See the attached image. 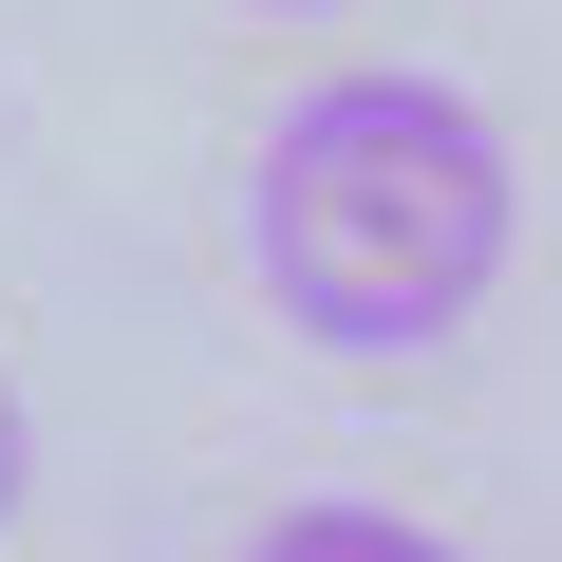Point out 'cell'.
I'll list each match as a JSON object with an SVG mask.
<instances>
[{"instance_id": "obj_3", "label": "cell", "mask_w": 562, "mask_h": 562, "mask_svg": "<svg viewBox=\"0 0 562 562\" xmlns=\"http://www.w3.org/2000/svg\"><path fill=\"white\" fill-rule=\"evenodd\" d=\"M38 506V413H20V375H0V525Z\"/></svg>"}, {"instance_id": "obj_4", "label": "cell", "mask_w": 562, "mask_h": 562, "mask_svg": "<svg viewBox=\"0 0 562 562\" xmlns=\"http://www.w3.org/2000/svg\"><path fill=\"white\" fill-rule=\"evenodd\" d=\"M262 20H338V0H262Z\"/></svg>"}, {"instance_id": "obj_2", "label": "cell", "mask_w": 562, "mask_h": 562, "mask_svg": "<svg viewBox=\"0 0 562 562\" xmlns=\"http://www.w3.org/2000/svg\"><path fill=\"white\" fill-rule=\"evenodd\" d=\"M244 562H469V543H431V525H394V506H281Z\"/></svg>"}, {"instance_id": "obj_1", "label": "cell", "mask_w": 562, "mask_h": 562, "mask_svg": "<svg viewBox=\"0 0 562 562\" xmlns=\"http://www.w3.org/2000/svg\"><path fill=\"white\" fill-rule=\"evenodd\" d=\"M506 244H525V169L431 76H319L244 150V262H262L281 338H319V357H431V338H469Z\"/></svg>"}]
</instances>
